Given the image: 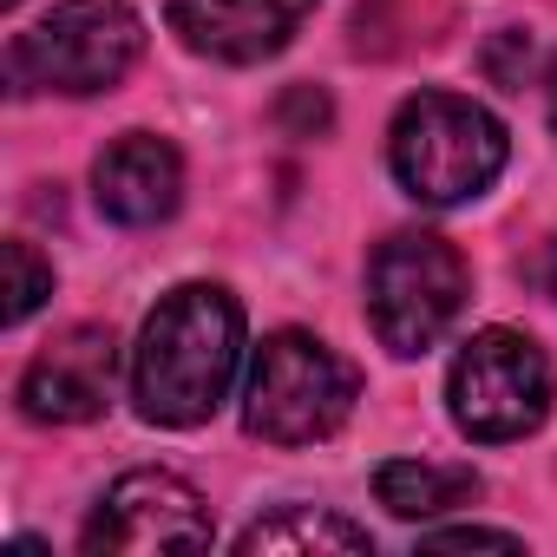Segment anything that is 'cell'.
<instances>
[{
  "mask_svg": "<svg viewBox=\"0 0 557 557\" xmlns=\"http://www.w3.org/2000/svg\"><path fill=\"white\" fill-rule=\"evenodd\" d=\"M505 151H511L505 125L479 99H459V92L407 99L394 112V132H387V164H394L400 190L433 203V210L485 197L492 177L505 171Z\"/></svg>",
  "mask_w": 557,
  "mask_h": 557,
  "instance_id": "obj_3",
  "label": "cell"
},
{
  "mask_svg": "<svg viewBox=\"0 0 557 557\" xmlns=\"http://www.w3.org/2000/svg\"><path fill=\"white\" fill-rule=\"evenodd\" d=\"M243 368V309L216 283L171 289L132 348V400L151 426H203Z\"/></svg>",
  "mask_w": 557,
  "mask_h": 557,
  "instance_id": "obj_1",
  "label": "cell"
},
{
  "mask_svg": "<svg viewBox=\"0 0 557 557\" xmlns=\"http://www.w3.org/2000/svg\"><path fill=\"white\" fill-rule=\"evenodd\" d=\"M0 262H8V289H0L8 302H0V322L21 329V322L53 296V269L34 256V243H8V249H0Z\"/></svg>",
  "mask_w": 557,
  "mask_h": 557,
  "instance_id": "obj_13",
  "label": "cell"
},
{
  "mask_svg": "<svg viewBox=\"0 0 557 557\" xmlns=\"http://www.w3.org/2000/svg\"><path fill=\"white\" fill-rule=\"evenodd\" d=\"M138 53H145V21L125 0H66L27 34H14L8 73H14V92L92 99V92H112L138 66Z\"/></svg>",
  "mask_w": 557,
  "mask_h": 557,
  "instance_id": "obj_4",
  "label": "cell"
},
{
  "mask_svg": "<svg viewBox=\"0 0 557 557\" xmlns=\"http://www.w3.org/2000/svg\"><path fill=\"white\" fill-rule=\"evenodd\" d=\"M374 492L394 518H440V511H459L472 505L485 485L472 466H433V459H387L374 472Z\"/></svg>",
  "mask_w": 557,
  "mask_h": 557,
  "instance_id": "obj_11",
  "label": "cell"
},
{
  "mask_svg": "<svg viewBox=\"0 0 557 557\" xmlns=\"http://www.w3.org/2000/svg\"><path fill=\"white\" fill-rule=\"evenodd\" d=\"M433 550H466V544H492V550H524L518 531H485V524H459V531H426Z\"/></svg>",
  "mask_w": 557,
  "mask_h": 557,
  "instance_id": "obj_14",
  "label": "cell"
},
{
  "mask_svg": "<svg viewBox=\"0 0 557 557\" xmlns=\"http://www.w3.org/2000/svg\"><path fill=\"white\" fill-rule=\"evenodd\" d=\"M361 400L355 361H342L322 335L275 329L243 374V426L269 446H315L348 426Z\"/></svg>",
  "mask_w": 557,
  "mask_h": 557,
  "instance_id": "obj_2",
  "label": "cell"
},
{
  "mask_svg": "<svg viewBox=\"0 0 557 557\" xmlns=\"http://www.w3.org/2000/svg\"><path fill=\"white\" fill-rule=\"evenodd\" d=\"M92 197L112 223L125 230H151L184 203V158L158 138V132H125L119 145L99 151L92 164Z\"/></svg>",
  "mask_w": 557,
  "mask_h": 557,
  "instance_id": "obj_10",
  "label": "cell"
},
{
  "mask_svg": "<svg viewBox=\"0 0 557 557\" xmlns=\"http://www.w3.org/2000/svg\"><path fill=\"white\" fill-rule=\"evenodd\" d=\"M243 557H275V550H374L368 524H348L335 511H315V505H283L256 518L243 537H236Z\"/></svg>",
  "mask_w": 557,
  "mask_h": 557,
  "instance_id": "obj_12",
  "label": "cell"
},
{
  "mask_svg": "<svg viewBox=\"0 0 557 557\" xmlns=\"http://www.w3.org/2000/svg\"><path fill=\"white\" fill-rule=\"evenodd\" d=\"M0 8H21V0H0Z\"/></svg>",
  "mask_w": 557,
  "mask_h": 557,
  "instance_id": "obj_17",
  "label": "cell"
},
{
  "mask_svg": "<svg viewBox=\"0 0 557 557\" xmlns=\"http://www.w3.org/2000/svg\"><path fill=\"white\" fill-rule=\"evenodd\" d=\"M544 106H550V125H557V66H550V79H544Z\"/></svg>",
  "mask_w": 557,
  "mask_h": 557,
  "instance_id": "obj_16",
  "label": "cell"
},
{
  "mask_svg": "<svg viewBox=\"0 0 557 557\" xmlns=\"http://www.w3.org/2000/svg\"><path fill=\"white\" fill-rule=\"evenodd\" d=\"M112 381H119V342L112 329L73 322L60 329L21 374V407L40 426H86L112 407Z\"/></svg>",
  "mask_w": 557,
  "mask_h": 557,
  "instance_id": "obj_8",
  "label": "cell"
},
{
  "mask_svg": "<svg viewBox=\"0 0 557 557\" xmlns=\"http://www.w3.org/2000/svg\"><path fill=\"white\" fill-rule=\"evenodd\" d=\"M544 289L557 296V243H550V256H544Z\"/></svg>",
  "mask_w": 557,
  "mask_h": 557,
  "instance_id": "obj_15",
  "label": "cell"
},
{
  "mask_svg": "<svg viewBox=\"0 0 557 557\" xmlns=\"http://www.w3.org/2000/svg\"><path fill=\"white\" fill-rule=\"evenodd\" d=\"M550 394H557V374H550L544 348L518 329H479L453 355V374H446L453 426L479 446H505V440L537 433L550 413Z\"/></svg>",
  "mask_w": 557,
  "mask_h": 557,
  "instance_id": "obj_6",
  "label": "cell"
},
{
  "mask_svg": "<svg viewBox=\"0 0 557 557\" xmlns=\"http://www.w3.org/2000/svg\"><path fill=\"white\" fill-rule=\"evenodd\" d=\"M315 14V0H171V34L216 66L275 60L296 27Z\"/></svg>",
  "mask_w": 557,
  "mask_h": 557,
  "instance_id": "obj_9",
  "label": "cell"
},
{
  "mask_svg": "<svg viewBox=\"0 0 557 557\" xmlns=\"http://www.w3.org/2000/svg\"><path fill=\"white\" fill-rule=\"evenodd\" d=\"M466 309V256L433 230H400L368 262V322L387 355L413 361L446 342Z\"/></svg>",
  "mask_w": 557,
  "mask_h": 557,
  "instance_id": "obj_5",
  "label": "cell"
},
{
  "mask_svg": "<svg viewBox=\"0 0 557 557\" xmlns=\"http://www.w3.org/2000/svg\"><path fill=\"white\" fill-rule=\"evenodd\" d=\"M210 537H216V524H210V505L197 498V485L145 466V472H125L99 498L79 544L92 557H145V550H203Z\"/></svg>",
  "mask_w": 557,
  "mask_h": 557,
  "instance_id": "obj_7",
  "label": "cell"
}]
</instances>
